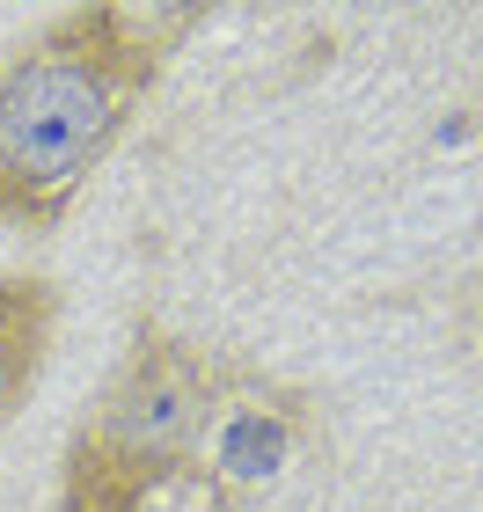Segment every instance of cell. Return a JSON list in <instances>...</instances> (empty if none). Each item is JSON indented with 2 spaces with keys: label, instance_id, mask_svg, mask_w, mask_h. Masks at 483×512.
Listing matches in <instances>:
<instances>
[{
  "label": "cell",
  "instance_id": "3957f363",
  "mask_svg": "<svg viewBox=\"0 0 483 512\" xmlns=\"http://www.w3.org/2000/svg\"><path fill=\"white\" fill-rule=\"evenodd\" d=\"M293 403H279V395H220L213 403V425H205V447H198V476L213 483L220 505H242L257 498L271 476H279V461L293 454Z\"/></svg>",
  "mask_w": 483,
  "mask_h": 512
},
{
  "label": "cell",
  "instance_id": "277c9868",
  "mask_svg": "<svg viewBox=\"0 0 483 512\" xmlns=\"http://www.w3.org/2000/svg\"><path fill=\"white\" fill-rule=\"evenodd\" d=\"M52 315H59V300H52L44 278H0V425L15 417V403L44 374Z\"/></svg>",
  "mask_w": 483,
  "mask_h": 512
},
{
  "label": "cell",
  "instance_id": "6da1fadb",
  "mask_svg": "<svg viewBox=\"0 0 483 512\" xmlns=\"http://www.w3.org/2000/svg\"><path fill=\"white\" fill-rule=\"evenodd\" d=\"M191 15H140L118 0L52 15L0 74V227H59L132 110L161 81L169 37Z\"/></svg>",
  "mask_w": 483,
  "mask_h": 512
},
{
  "label": "cell",
  "instance_id": "7a4b0ae2",
  "mask_svg": "<svg viewBox=\"0 0 483 512\" xmlns=\"http://www.w3.org/2000/svg\"><path fill=\"white\" fill-rule=\"evenodd\" d=\"M213 403H220L213 366L169 330H140L103 403L66 439L59 512H147V498H161L176 476L198 469Z\"/></svg>",
  "mask_w": 483,
  "mask_h": 512
}]
</instances>
